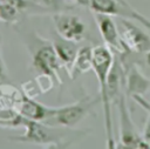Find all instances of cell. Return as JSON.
Instances as JSON below:
<instances>
[{
  "mask_svg": "<svg viewBox=\"0 0 150 149\" xmlns=\"http://www.w3.org/2000/svg\"><path fill=\"white\" fill-rule=\"evenodd\" d=\"M115 55L111 48L107 45H98L93 47V69L97 82L100 84V97L103 109V121L104 131L107 138V148H116V140L112 133V121H111V102L108 93V76L112 67Z\"/></svg>",
  "mask_w": 150,
  "mask_h": 149,
  "instance_id": "1",
  "label": "cell"
},
{
  "mask_svg": "<svg viewBox=\"0 0 150 149\" xmlns=\"http://www.w3.org/2000/svg\"><path fill=\"white\" fill-rule=\"evenodd\" d=\"M22 127H25V133L18 136H11V141L57 148H61L64 144H67L66 137L68 135V131L64 130V127L52 126L45 122L26 118L23 116Z\"/></svg>",
  "mask_w": 150,
  "mask_h": 149,
  "instance_id": "2",
  "label": "cell"
},
{
  "mask_svg": "<svg viewBox=\"0 0 150 149\" xmlns=\"http://www.w3.org/2000/svg\"><path fill=\"white\" fill-rule=\"evenodd\" d=\"M116 106L120 121V141L118 144H116V148L122 147L125 149H150V144L142 137L132 121L124 93L120 96L118 101L116 102Z\"/></svg>",
  "mask_w": 150,
  "mask_h": 149,
  "instance_id": "3",
  "label": "cell"
},
{
  "mask_svg": "<svg viewBox=\"0 0 150 149\" xmlns=\"http://www.w3.org/2000/svg\"><path fill=\"white\" fill-rule=\"evenodd\" d=\"M32 67L40 75L49 77L54 83L56 84L62 83L60 70L63 67L60 62V59L52 42H48L47 40H42L41 43L33 49Z\"/></svg>",
  "mask_w": 150,
  "mask_h": 149,
  "instance_id": "4",
  "label": "cell"
},
{
  "mask_svg": "<svg viewBox=\"0 0 150 149\" xmlns=\"http://www.w3.org/2000/svg\"><path fill=\"white\" fill-rule=\"evenodd\" d=\"M96 103L97 99H94L93 96H84L74 103L55 108L54 115L48 124L74 128L80 122H82L87 117V115H89Z\"/></svg>",
  "mask_w": 150,
  "mask_h": 149,
  "instance_id": "5",
  "label": "cell"
},
{
  "mask_svg": "<svg viewBox=\"0 0 150 149\" xmlns=\"http://www.w3.org/2000/svg\"><path fill=\"white\" fill-rule=\"evenodd\" d=\"M89 8L96 13H102L139 22L142 26L150 29V19L139 13L127 0H91Z\"/></svg>",
  "mask_w": 150,
  "mask_h": 149,
  "instance_id": "6",
  "label": "cell"
},
{
  "mask_svg": "<svg viewBox=\"0 0 150 149\" xmlns=\"http://www.w3.org/2000/svg\"><path fill=\"white\" fill-rule=\"evenodd\" d=\"M55 33L63 39L80 42L87 38V25L76 14L68 12H59L52 14Z\"/></svg>",
  "mask_w": 150,
  "mask_h": 149,
  "instance_id": "7",
  "label": "cell"
},
{
  "mask_svg": "<svg viewBox=\"0 0 150 149\" xmlns=\"http://www.w3.org/2000/svg\"><path fill=\"white\" fill-rule=\"evenodd\" d=\"M118 29L128 52L145 54L150 50V35L135 25L132 20L118 18Z\"/></svg>",
  "mask_w": 150,
  "mask_h": 149,
  "instance_id": "8",
  "label": "cell"
},
{
  "mask_svg": "<svg viewBox=\"0 0 150 149\" xmlns=\"http://www.w3.org/2000/svg\"><path fill=\"white\" fill-rule=\"evenodd\" d=\"M93 16L104 45H107L109 48L117 52L118 54L124 53L127 48L122 41L118 26L114 21L112 16L102 14V13H96V12H93Z\"/></svg>",
  "mask_w": 150,
  "mask_h": 149,
  "instance_id": "9",
  "label": "cell"
},
{
  "mask_svg": "<svg viewBox=\"0 0 150 149\" xmlns=\"http://www.w3.org/2000/svg\"><path fill=\"white\" fill-rule=\"evenodd\" d=\"M121 60V59H120ZM124 67V90L128 96L144 95L150 88V79L146 77L136 63H123Z\"/></svg>",
  "mask_w": 150,
  "mask_h": 149,
  "instance_id": "10",
  "label": "cell"
},
{
  "mask_svg": "<svg viewBox=\"0 0 150 149\" xmlns=\"http://www.w3.org/2000/svg\"><path fill=\"white\" fill-rule=\"evenodd\" d=\"M54 111H55L54 107L45 106V104L38 102L36 100H34L33 96H29L23 92L22 100L19 104V114L21 116H23L26 118L48 123L50 121V118L53 117Z\"/></svg>",
  "mask_w": 150,
  "mask_h": 149,
  "instance_id": "11",
  "label": "cell"
},
{
  "mask_svg": "<svg viewBox=\"0 0 150 149\" xmlns=\"http://www.w3.org/2000/svg\"><path fill=\"white\" fill-rule=\"evenodd\" d=\"M50 42H52V45H53V47H54V49H55V52L60 59L62 67L66 69V72L68 74L70 68H71V65L75 60V56L80 49L79 42H74V41L63 39L60 35H57L56 33H55V35Z\"/></svg>",
  "mask_w": 150,
  "mask_h": 149,
  "instance_id": "12",
  "label": "cell"
},
{
  "mask_svg": "<svg viewBox=\"0 0 150 149\" xmlns=\"http://www.w3.org/2000/svg\"><path fill=\"white\" fill-rule=\"evenodd\" d=\"M90 69H93V47L91 46L80 47L68 75L71 80H75L79 75L87 73Z\"/></svg>",
  "mask_w": 150,
  "mask_h": 149,
  "instance_id": "13",
  "label": "cell"
},
{
  "mask_svg": "<svg viewBox=\"0 0 150 149\" xmlns=\"http://www.w3.org/2000/svg\"><path fill=\"white\" fill-rule=\"evenodd\" d=\"M34 1L41 5L48 12V14L68 12L75 7V4L71 0H34Z\"/></svg>",
  "mask_w": 150,
  "mask_h": 149,
  "instance_id": "14",
  "label": "cell"
},
{
  "mask_svg": "<svg viewBox=\"0 0 150 149\" xmlns=\"http://www.w3.org/2000/svg\"><path fill=\"white\" fill-rule=\"evenodd\" d=\"M20 15L21 13L15 6L5 1H0V20L1 21H5L6 23H14L19 20Z\"/></svg>",
  "mask_w": 150,
  "mask_h": 149,
  "instance_id": "15",
  "label": "cell"
},
{
  "mask_svg": "<svg viewBox=\"0 0 150 149\" xmlns=\"http://www.w3.org/2000/svg\"><path fill=\"white\" fill-rule=\"evenodd\" d=\"M131 99H134V101L139 104L143 109L146 110L148 113V117L145 120V124H144V130H143V134H142V137L150 144V102L146 101L143 95H136V96H132Z\"/></svg>",
  "mask_w": 150,
  "mask_h": 149,
  "instance_id": "16",
  "label": "cell"
},
{
  "mask_svg": "<svg viewBox=\"0 0 150 149\" xmlns=\"http://www.w3.org/2000/svg\"><path fill=\"white\" fill-rule=\"evenodd\" d=\"M7 79V70H6V65L4 62V59H2V55L0 53V81L2 80H6Z\"/></svg>",
  "mask_w": 150,
  "mask_h": 149,
  "instance_id": "17",
  "label": "cell"
},
{
  "mask_svg": "<svg viewBox=\"0 0 150 149\" xmlns=\"http://www.w3.org/2000/svg\"><path fill=\"white\" fill-rule=\"evenodd\" d=\"M75 5H79V6H83V7H89L90 6V2L91 0H71Z\"/></svg>",
  "mask_w": 150,
  "mask_h": 149,
  "instance_id": "18",
  "label": "cell"
},
{
  "mask_svg": "<svg viewBox=\"0 0 150 149\" xmlns=\"http://www.w3.org/2000/svg\"><path fill=\"white\" fill-rule=\"evenodd\" d=\"M0 127H5V128H18V126L14 122L2 121V120H0Z\"/></svg>",
  "mask_w": 150,
  "mask_h": 149,
  "instance_id": "19",
  "label": "cell"
},
{
  "mask_svg": "<svg viewBox=\"0 0 150 149\" xmlns=\"http://www.w3.org/2000/svg\"><path fill=\"white\" fill-rule=\"evenodd\" d=\"M143 55H144V59H143V60H144V63H145V66L150 69V50L146 52V53L143 54Z\"/></svg>",
  "mask_w": 150,
  "mask_h": 149,
  "instance_id": "20",
  "label": "cell"
}]
</instances>
